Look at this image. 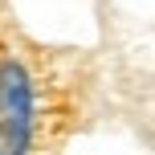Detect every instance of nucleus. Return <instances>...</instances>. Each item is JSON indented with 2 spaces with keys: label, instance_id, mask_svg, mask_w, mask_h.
<instances>
[{
  "label": "nucleus",
  "instance_id": "obj_1",
  "mask_svg": "<svg viewBox=\"0 0 155 155\" xmlns=\"http://www.w3.org/2000/svg\"><path fill=\"white\" fill-rule=\"evenodd\" d=\"M37 82L21 57H0V155H33Z\"/></svg>",
  "mask_w": 155,
  "mask_h": 155
}]
</instances>
